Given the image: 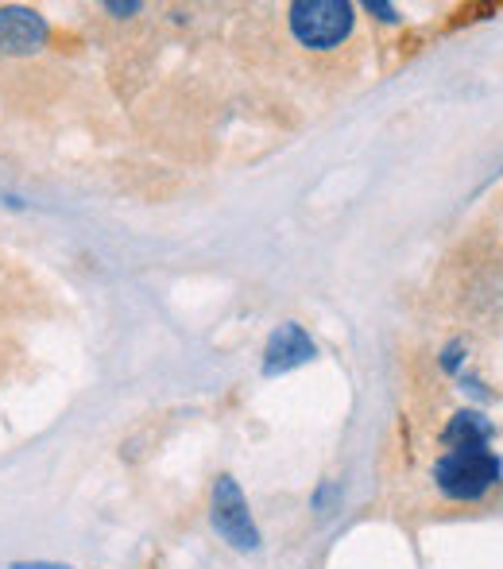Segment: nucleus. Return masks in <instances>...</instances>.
Instances as JSON below:
<instances>
[{
	"label": "nucleus",
	"instance_id": "1",
	"mask_svg": "<svg viewBox=\"0 0 503 569\" xmlns=\"http://www.w3.org/2000/svg\"><path fill=\"white\" fill-rule=\"evenodd\" d=\"M500 457L489 446L476 450H450L434 465V480L450 500H481L500 485Z\"/></svg>",
	"mask_w": 503,
	"mask_h": 569
},
{
	"label": "nucleus",
	"instance_id": "7",
	"mask_svg": "<svg viewBox=\"0 0 503 569\" xmlns=\"http://www.w3.org/2000/svg\"><path fill=\"white\" fill-rule=\"evenodd\" d=\"M369 12H376L380 20H388V23H395V20H399L395 8H391V4H380V0H369Z\"/></svg>",
	"mask_w": 503,
	"mask_h": 569
},
{
	"label": "nucleus",
	"instance_id": "9",
	"mask_svg": "<svg viewBox=\"0 0 503 569\" xmlns=\"http://www.w3.org/2000/svg\"><path fill=\"white\" fill-rule=\"evenodd\" d=\"M135 8H140V4H117V0H113V4H109V12H135Z\"/></svg>",
	"mask_w": 503,
	"mask_h": 569
},
{
	"label": "nucleus",
	"instance_id": "3",
	"mask_svg": "<svg viewBox=\"0 0 503 569\" xmlns=\"http://www.w3.org/2000/svg\"><path fill=\"white\" fill-rule=\"evenodd\" d=\"M213 531L237 550H255L260 547V531L252 523V511H249V500H244L241 485L233 477H218L213 485Z\"/></svg>",
	"mask_w": 503,
	"mask_h": 569
},
{
	"label": "nucleus",
	"instance_id": "6",
	"mask_svg": "<svg viewBox=\"0 0 503 569\" xmlns=\"http://www.w3.org/2000/svg\"><path fill=\"white\" fill-rule=\"evenodd\" d=\"M445 446L450 450H476V446H489L492 438V422L484 419V415L476 411H461L450 419V427H445Z\"/></svg>",
	"mask_w": 503,
	"mask_h": 569
},
{
	"label": "nucleus",
	"instance_id": "2",
	"mask_svg": "<svg viewBox=\"0 0 503 569\" xmlns=\"http://www.w3.org/2000/svg\"><path fill=\"white\" fill-rule=\"evenodd\" d=\"M291 31L302 47H314V51L341 47L353 31V4L349 0H299L291 4Z\"/></svg>",
	"mask_w": 503,
	"mask_h": 569
},
{
	"label": "nucleus",
	"instance_id": "8",
	"mask_svg": "<svg viewBox=\"0 0 503 569\" xmlns=\"http://www.w3.org/2000/svg\"><path fill=\"white\" fill-rule=\"evenodd\" d=\"M445 368H450V372H457V365H461V345H450V349H445V360H442Z\"/></svg>",
	"mask_w": 503,
	"mask_h": 569
},
{
	"label": "nucleus",
	"instance_id": "4",
	"mask_svg": "<svg viewBox=\"0 0 503 569\" xmlns=\"http://www.w3.org/2000/svg\"><path fill=\"white\" fill-rule=\"evenodd\" d=\"M47 43V20L31 8H0V54H36Z\"/></svg>",
	"mask_w": 503,
	"mask_h": 569
},
{
	"label": "nucleus",
	"instance_id": "5",
	"mask_svg": "<svg viewBox=\"0 0 503 569\" xmlns=\"http://www.w3.org/2000/svg\"><path fill=\"white\" fill-rule=\"evenodd\" d=\"M306 360H314V341H310V333L299 322H286L271 333L268 349H263V372H291V368L306 365Z\"/></svg>",
	"mask_w": 503,
	"mask_h": 569
},
{
	"label": "nucleus",
	"instance_id": "10",
	"mask_svg": "<svg viewBox=\"0 0 503 569\" xmlns=\"http://www.w3.org/2000/svg\"><path fill=\"white\" fill-rule=\"evenodd\" d=\"M12 569H59V566H43V562H36V566H12Z\"/></svg>",
	"mask_w": 503,
	"mask_h": 569
}]
</instances>
